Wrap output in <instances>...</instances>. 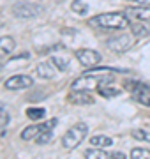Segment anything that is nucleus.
Returning a JSON list of instances; mask_svg holds the SVG:
<instances>
[{"mask_svg":"<svg viewBox=\"0 0 150 159\" xmlns=\"http://www.w3.org/2000/svg\"><path fill=\"white\" fill-rule=\"evenodd\" d=\"M110 73H120L118 69H97V71H88L87 74H83L80 78H76L71 83L73 90H97L99 85L103 83H111L113 76Z\"/></svg>","mask_w":150,"mask_h":159,"instance_id":"1","label":"nucleus"},{"mask_svg":"<svg viewBox=\"0 0 150 159\" xmlns=\"http://www.w3.org/2000/svg\"><path fill=\"white\" fill-rule=\"evenodd\" d=\"M88 27L95 30H122L129 27V18L126 12H103L88 20Z\"/></svg>","mask_w":150,"mask_h":159,"instance_id":"2","label":"nucleus"},{"mask_svg":"<svg viewBox=\"0 0 150 159\" xmlns=\"http://www.w3.org/2000/svg\"><path fill=\"white\" fill-rule=\"evenodd\" d=\"M87 134H88V125L87 124L80 122V124L73 125L62 138L64 148H65V150H74V148L87 138Z\"/></svg>","mask_w":150,"mask_h":159,"instance_id":"3","label":"nucleus"},{"mask_svg":"<svg viewBox=\"0 0 150 159\" xmlns=\"http://www.w3.org/2000/svg\"><path fill=\"white\" fill-rule=\"evenodd\" d=\"M124 89L133 94V99L136 102L150 108V85H145V83L136 81V80H127Z\"/></svg>","mask_w":150,"mask_h":159,"instance_id":"4","label":"nucleus"},{"mask_svg":"<svg viewBox=\"0 0 150 159\" xmlns=\"http://www.w3.org/2000/svg\"><path fill=\"white\" fill-rule=\"evenodd\" d=\"M76 58H78V62L83 66V67H95L101 64L103 57H101V53L95 50H90V48H81V50H76Z\"/></svg>","mask_w":150,"mask_h":159,"instance_id":"5","label":"nucleus"},{"mask_svg":"<svg viewBox=\"0 0 150 159\" xmlns=\"http://www.w3.org/2000/svg\"><path fill=\"white\" fill-rule=\"evenodd\" d=\"M41 6L34 4V2H18L12 6V12L18 18H35L41 14Z\"/></svg>","mask_w":150,"mask_h":159,"instance_id":"6","label":"nucleus"},{"mask_svg":"<svg viewBox=\"0 0 150 159\" xmlns=\"http://www.w3.org/2000/svg\"><path fill=\"white\" fill-rule=\"evenodd\" d=\"M57 125V119H51V120H46V122H42V124H34V125H29V127H25L21 131V134L20 138L25 140V142H30V140H34L37 138L42 133L44 129H50V127H55Z\"/></svg>","mask_w":150,"mask_h":159,"instance_id":"7","label":"nucleus"},{"mask_svg":"<svg viewBox=\"0 0 150 159\" xmlns=\"http://www.w3.org/2000/svg\"><path fill=\"white\" fill-rule=\"evenodd\" d=\"M4 85L7 90H23V89H30L34 85V80L27 74H14L9 80H6Z\"/></svg>","mask_w":150,"mask_h":159,"instance_id":"8","label":"nucleus"},{"mask_svg":"<svg viewBox=\"0 0 150 159\" xmlns=\"http://www.w3.org/2000/svg\"><path fill=\"white\" fill-rule=\"evenodd\" d=\"M106 46L115 53H124L133 46V41L127 34H120V35H115V37H110L106 41Z\"/></svg>","mask_w":150,"mask_h":159,"instance_id":"9","label":"nucleus"},{"mask_svg":"<svg viewBox=\"0 0 150 159\" xmlns=\"http://www.w3.org/2000/svg\"><path fill=\"white\" fill-rule=\"evenodd\" d=\"M129 21H148L150 20V7L136 6V7H126L124 9Z\"/></svg>","mask_w":150,"mask_h":159,"instance_id":"10","label":"nucleus"},{"mask_svg":"<svg viewBox=\"0 0 150 159\" xmlns=\"http://www.w3.org/2000/svg\"><path fill=\"white\" fill-rule=\"evenodd\" d=\"M67 101L73 104H78V106H87V104L94 102V97L88 94V90H71V94L67 96Z\"/></svg>","mask_w":150,"mask_h":159,"instance_id":"11","label":"nucleus"},{"mask_svg":"<svg viewBox=\"0 0 150 159\" xmlns=\"http://www.w3.org/2000/svg\"><path fill=\"white\" fill-rule=\"evenodd\" d=\"M58 69L55 67V64L50 60V62H41L37 67H35V73H37V76L42 80H51L55 74H57Z\"/></svg>","mask_w":150,"mask_h":159,"instance_id":"12","label":"nucleus"},{"mask_svg":"<svg viewBox=\"0 0 150 159\" xmlns=\"http://www.w3.org/2000/svg\"><path fill=\"white\" fill-rule=\"evenodd\" d=\"M129 29L136 37H147V35H150V20L148 21H131Z\"/></svg>","mask_w":150,"mask_h":159,"instance_id":"13","label":"nucleus"},{"mask_svg":"<svg viewBox=\"0 0 150 159\" xmlns=\"http://www.w3.org/2000/svg\"><path fill=\"white\" fill-rule=\"evenodd\" d=\"M12 50H14V39L11 35L0 37V58H6L7 55H11Z\"/></svg>","mask_w":150,"mask_h":159,"instance_id":"14","label":"nucleus"},{"mask_svg":"<svg viewBox=\"0 0 150 159\" xmlns=\"http://www.w3.org/2000/svg\"><path fill=\"white\" fill-rule=\"evenodd\" d=\"M97 92L101 94L103 97H117L122 94V89H118V87H113V85H108V83H103V85L97 87Z\"/></svg>","mask_w":150,"mask_h":159,"instance_id":"15","label":"nucleus"},{"mask_svg":"<svg viewBox=\"0 0 150 159\" xmlns=\"http://www.w3.org/2000/svg\"><path fill=\"white\" fill-rule=\"evenodd\" d=\"M83 156H85L87 159H108V157H110V154L106 152L104 148H101V147L87 148V150L83 152Z\"/></svg>","mask_w":150,"mask_h":159,"instance_id":"16","label":"nucleus"},{"mask_svg":"<svg viewBox=\"0 0 150 159\" xmlns=\"http://www.w3.org/2000/svg\"><path fill=\"white\" fill-rule=\"evenodd\" d=\"M90 143L94 147H101V148H106V147H111L113 145V140L110 136H104V134H97V136H92L90 138Z\"/></svg>","mask_w":150,"mask_h":159,"instance_id":"17","label":"nucleus"},{"mask_svg":"<svg viewBox=\"0 0 150 159\" xmlns=\"http://www.w3.org/2000/svg\"><path fill=\"white\" fill-rule=\"evenodd\" d=\"M53 64H55V67L58 69V71H65V69L69 67V58L67 57H60V55H53L51 58H50Z\"/></svg>","mask_w":150,"mask_h":159,"instance_id":"18","label":"nucleus"},{"mask_svg":"<svg viewBox=\"0 0 150 159\" xmlns=\"http://www.w3.org/2000/svg\"><path fill=\"white\" fill-rule=\"evenodd\" d=\"M44 115H46V110L44 108H29L27 110V117L30 120H41V119H44Z\"/></svg>","mask_w":150,"mask_h":159,"instance_id":"19","label":"nucleus"},{"mask_svg":"<svg viewBox=\"0 0 150 159\" xmlns=\"http://www.w3.org/2000/svg\"><path fill=\"white\" fill-rule=\"evenodd\" d=\"M9 120H11V113H9V110L6 108V104H2V102H0V129H4V127L9 124Z\"/></svg>","mask_w":150,"mask_h":159,"instance_id":"20","label":"nucleus"},{"mask_svg":"<svg viewBox=\"0 0 150 159\" xmlns=\"http://www.w3.org/2000/svg\"><path fill=\"white\" fill-rule=\"evenodd\" d=\"M53 138V127H50V129H44L42 133H41L39 136L35 138V142L39 143V145H46L50 140Z\"/></svg>","mask_w":150,"mask_h":159,"instance_id":"21","label":"nucleus"},{"mask_svg":"<svg viewBox=\"0 0 150 159\" xmlns=\"http://www.w3.org/2000/svg\"><path fill=\"white\" fill-rule=\"evenodd\" d=\"M131 157L133 159H150V150L148 148H141V147L133 148L131 150Z\"/></svg>","mask_w":150,"mask_h":159,"instance_id":"22","label":"nucleus"},{"mask_svg":"<svg viewBox=\"0 0 150 159\" xmlns=\"http://www.w3.org/2000/svg\"><path fill=\"white\" fill-rule=\"evenodd\" d=\"M131 136L139 140V142H150V133L145 129H133L131 131Z\"/></svg>","mask_w":150,"mask_h":159,"instance_id":"23","label":"nucleus"},{"mask_svg":"<svg viewBox=\"0 0 150 159\" xmlns=\"http://www.w3.org/2000/svg\"><path fill=\"white\" fill-rule=\"evenodd\" d=\"M71 7H73V11L74 12H80V14H85V12L88 11V6L85 4V2H81V0H74Z\"/></svg>","mask_w":150,"mask_h":159,"instance_id":"24","label":"nucleus"},{"mask_svg":"<svg viewBox=\"0 0 150 159\" xmlns=\"http://www.w3.org/2000/svg\"><path fill=\"white\" fill-rule=\"evenodd\" d=\"M129 2H134V4H136V6L150 7V0H129Z\"/></svg>","mask_w":150,"mask_h":159,"instance_id":"25","label":"nucleus"},{"mask_svg":"<svg viewBox=\"0 0 150 159\" xmlns=\"http://www.w3.org/2000/svg\"><path fill=\"white\" fill-rule=\"evenodd\" d=\"M110 157H111V159H124L126 156H124L122 152H111V154H110Z\"/></svg>","mask_w":150,"mask_h":159,"instance_id":"26","label":"nucleus"},{"mask_svg":"<svg viewBox=\"0 0 150 159\" xmlns=\"http://www.w3.org/2000/svg\"><path fill=\"white\" fill-rule=\"evenodd\" d=\"M0 27H2V23H0Z\"/></svg>","mask_w":150,"mask_h":159,"instance_id":"27","label":"nucleus"},{"mask_svg":"<svg viewBox=\"0 0 150 159\" xmlns=\"http://www.w3.org/2000/svg\"><path fill=\"white\" fill-rule=\"evenodd\" d=\"M0 69H2V66H0Z\"/></svg>","mask_w":150,"mask_h":159,"instance_id":"28","label":"nucleus"}]
</instances>
